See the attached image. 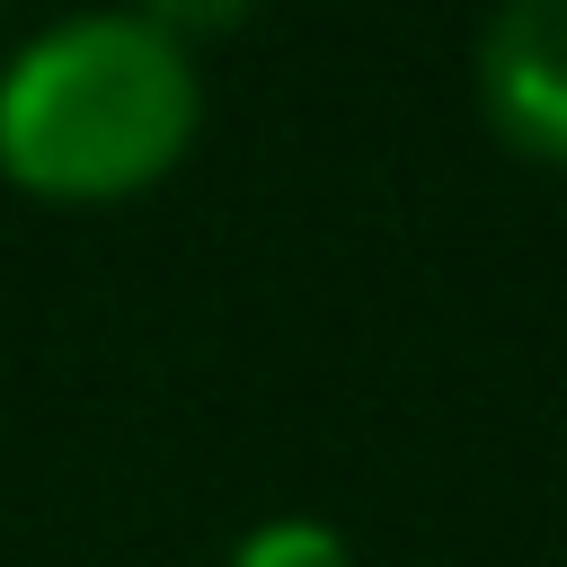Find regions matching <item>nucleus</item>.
Here are the masks:
<instances>
[{
	"mask_svg": "<svg viewBox=\"0 0 567 567\" xmlns=\"http://www.w3.org/2000/svg\"><path fill=\"white\" fill-rule=\"evenodd\" d=\"M204 80L142 9H89L27 35L0 71V168L27 195L106 204L186 159Z\"/></svg>",
	"mask_w": 567,
	"mask_h": 567,
	"instance_id": "f257e3e1",
	"label": "nucleus"
},
{
	"mask_svg": "<svg viewBox=\"0 0 567 567\" xmlns=\"http://www.w3.org/2000/svg\"><path fill=\"white\" fill-rule=\"evenodd\" d=\"M478 115L523 159L567 168V0H496L478 27Z\"/></svg>",
	"mask_w": 567,
	"mask_h": 567,
	"instance_id": "f03ea898",
	"label": "nucleus"
},
{
	"mask_svg": "<svg viewBox=\"0 0 567 567\" xmlns=\"http://www.w3.org/2000/svg\"><path fill=\"white\" fill-rule=\"evenodd\" d=\"M248 9H257V0H142V18H151L159 35H177V44H186V35H230Z\"/></svg>",
	"mask_w": 567,
	"mask_h": 567,
	"instance_id": "20e7f679",
	"label": "nucleus"
},
{
	"mask_svg": "<svg viewBox=\"0 0 567 567\" xmlns=\"http://www.w3.org/2000/svg\"><path fill=\"white\" fill-rule=\"evenodd\" d=\"M230 567H354V540L319 514H275L230 549Z\"/></svg>",
	"mask_w": 567,
	"mask_h": 567,
	"instance_id": "7ed1b4c3",
	"label": "nucleus"
}]
</instances>
